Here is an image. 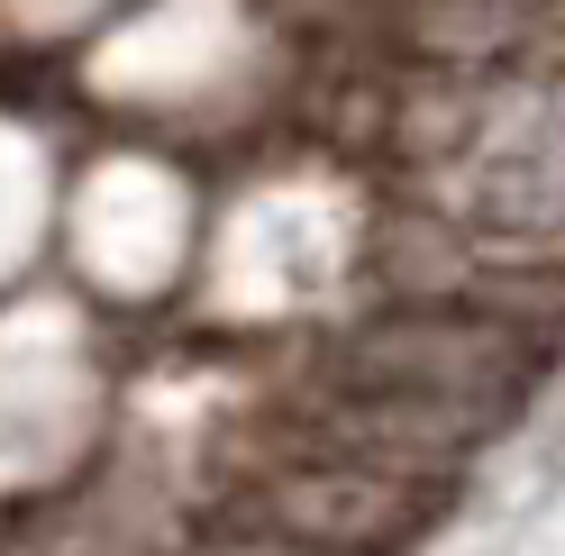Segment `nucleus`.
<instances>
[{
    "instance_id": "f257e3e1",
    "label": "nucleus",
    "mask_w": 565,
    "mask_h": 556,
    "mask_svg": "<svg viewBox=\"0 0 565 556\" xmlns=\"http://www.w3.org/2000/svg\"><path fill=\"white\" fill-rule=\"evenodd\" d=\"M539 384V338L502 310H383L338 356V420L356 429V457H466Z\"/></svg>"
},
{
    "instance_id": "7ed1b4c3",
    "label": "nucleus",
    "mask_w": 565,
    "mask_h": 556,
    "mask_svg": "<svg viewBox=\"0 0 565 556\" xmlns=\"http://www.w3.org/2000/svg\"><path fill=\"white\" fill-rule=\"evenodd\" d=\"M438 511V483L383 457H301L256 483V520L292 556H393Z\"/></svg>"
},
{
    "instance_id": "20e7f679",
    "label": "nucleus",
    "mask_w": 565,
    "mask_h": 556,
    "mask_svg": "<svg viewBox=\"0 0 565 556\" xmlns=\"http://www.w3.org/2000/svg\"><path fill=\"white\" fill-rule=\"evenodd\" d=\"M547 19V0H393V38L429 64H492Z\"/></svg>"
},
{
    "instance_id": "f03ea898",
    "label": "nucleus",
    "mask_w": 565,
    "mask_h": 556,
    "mask_svg": "<svg viewBox=\"0 0 565 556\" xmlns=\"http://www.w3.org/2000/svg\"><path fill=\"white\" fill-rule=\"evenodd\" d=\"M447 211L475 237L547 247L565 237V74L492 92L447 173Z\"/></svg>"
}]
</instances>
